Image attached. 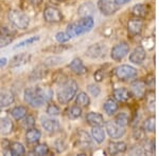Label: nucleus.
<instances>
[{
    "mask_svg": "<svg viewBox=\"0 0 159 156\" xmlns=\"http://www.w3.org/2000/svg\"><path fill=\"white\" fill-rule=\"evenodd\" d=\"M94 78H96L97 81H102L104 79V74L102 71H98L96 74H94Z\"/></svg>",
    "mask_w": 159,
    "mask_h": 156,
    "instance_id": "47",
    "label": "nucleus"
},
{
    "mask_svg": "<svg viewBox=\"0 0 159 156\" xmlns=\"http://www.w3.org/2000/svg\"><path fill=\"white\" fill-rule=\"evenodd\" d=\"M96 7L91 2H84L78 10V14L80 17H92L94 14Z\"/></svg>",
    "mask_w": 159,
    "mask_h": 156,
    "instance_id": "16",
    "label": "nucleus"
},
{
    "mask_svg": "<svg viewBox=\"0 0 159 156\" xmlns=\"http://www.w3.org/2000/svg\"><path fill=\"white\" fill-rule=\"evenodd\" d=\"M129 117L126 113H119L116 116V118H115V122H117L118 124H120V126L124 128L129 124Z\"/></svg>",
    "mask_w": 159,
    "mask_h": 156,
    "instance_id": "33",
    "label": "nucleus"
},
{
    "mask_svg": "<svg viewBox=\"0 0 159 156\" xmlns=\"http://www.w3.org/2000/svg\"><path fill=\"white\" fill-rule=\"evenodd\" d=\"M134 137H135V139L140 140V139H142V138H145V134L141 129H137V130H135V132H134Z\"/></svg>",
    "mask_w": 159,
    "mask_h": 156,
    "instance_id": "45",
    "label": "nucleus"
},
{
    "mask_svg": "<svg viewBox=\"0 0 159 156\" xmlns=\"http://www.w3.org/2000/svg\"><path fill=\"white\" fill-rule=\"evenodd\" d=\"M86 120L90 126H102L104 124V117L102 116L100 113L97 112H90V113L87 114Z\"/></svg>",
    "mask_w": 159,
    "mask_h": 156,
    "instance_id": "21",
    "label": "nucleus"
},
{
    "mask_svg": "<svg viewBox=\"0 0 159 156\" xmlns=\"http://www.w3.org/2000/svg\"><path fill=\"white\" fill-rule=\"evenodd\" d=\"M88 91L93 97H99L100 94H101V89H100V86H97V84H89Z\"/></svg>",
    "mask_w": 159,
    "mask_h": 156,
    "instance_id": "41",
    "label": "nucleus"
},
{
    "mask_svg": "<svg viewBox=\"0 0 159 156\" xmlns=\"http://www.w3.org/2000/svg\"><path fill=\"white\" fill-rule=\"evenodd\" d=\"M30 1L32 2L33 4H35V6H36V4L38 6V4H39L40 2H42V0H30Z\"/></svg>",
    "mask_w": 159,
    "mask_h": 156,
    "instance_id": "50",
    "label": "nucleus"
},
{
    "mask_svg": "<svg viewBox=\"0 0 159 156\" xmlns=\"http://www.w3.org/2000/svg\"><path fill=\"white\" fill-rule=\"evenodd\" d=\"M36 92L38 93V95L40 96V98L45 102L50 101L53 97V92L50 88H42V86H38V88H36Z\"/></svg>",
    "mask_w": 159,
    "mask_h": 156,
    "instance_id": "28",
    "label": "nucleus"
},
{
    "mask_svg": "<svg viewBox=\"0 0 159 156\" xmlns=\"http://www.w3.org/2000/svg\"><path fill=\"white\" fill-rule=\"evenodd\" d=\"M42 126L46 131L49 133H55L60 130V122L53 118H43Z\"/></svg>",
    "mask_w": 159,
    "mask_h": 156,
    "instance_id": "14",
    "label": "nucleus"
},
{
    "mask_svg": "<svg viewBox=\"0 0 159 156\" xmlns=\"http://www.w3.org/2000/svg\"><path fill=\"white\" fill-rule=\"evenodd\" d=\"M112 95H114L115 99H116L117 101L125 102L129 99L130 93H129V91L125 88H118V89H116V90H114V92H112Z\"/></svg>",
    "mask_w": 159,
    "mask_h": 156,
    "instance_id": "23",
    "label": "nucleus"
},
{
    "mask_svg": "<svg viewBox=\"0 0 159 156\" xmlns=\"http://www.w3.org/2000/svg\"><path fill=\"white\" fill-rule=\"evenodd\" d=\"M58 1H60V0H58Z\"/></svg>",
    "mask_w": 159,
    "mask_h": 156,
    "instance_id": "51",
    "label": "nucleus"
},
{
    "mask_svg": "<svg viewBox=\"0 0 159 156\" xmlns=\"http://www.w3.org/2000/svg\"><path fill=\"white\" fill-rule=\"evenodd\" d=\"M115 74L120 80H129L137 76V70L132 65H122L115 69Z\"/></svg>",
    "mask_w": 159,
    "mask_h": 156,
    "instance_id": "4",
    "label": "nucleus"
},
{
    "mask_svg": "<svg viewBox=\"0 0 159 156\" xmlns=\"http://www.w3.org/2000/svg\"><path fill=\"white\" fill-rule=\"evenodd\" d=\"M0 35H1V36H6V37H12L13 32L9 29V27H1V29H0Z\"/></svg>",
    "mask_w": 159,
    "mask_h": 156,
    "instance_id": "44",
    "label": "nucleus"
},
{
    "mask_svg": "<svg viewBox=\"0 0 159 156\" xmlns=\"http://www.w3.org/2000/svg\"><path fill=\"white\" fill-rule=\"evenodd\" d=\"M43 19L49 23H56L63 19L61 12L54 6H48L43 11Z\"/></svg>",
    "mask_w": 159,
    "mask_h": 156,
    "instance_id": "9",
    "label": "nucleus"
},
{
    "mask_svg": "<svg viewBox=\"0 0 159 156\" xmlns=\"http://www.w3.org/2000/svg\"><path fill=\"white\" fill-rule=\"evenodd\" d=\"M93 25L94 21L92 17H81V19L76 22L69 24L66 32L71 38H74L90 32L93 29Z\"/></svg>",
    "mask_w": 159,
    "mask_h": 156,
    "instance_id": "1",
    "label": "nucleus"
},
{
    "mask_svg": "<svg viewBox=\"0 0 159 156\" xmlns=\"http://www.w3.org/2000/svg\"><path fill=\"white\" fill-rule=\"evenodd\" d=\"M98 7L100 12L106 16L115 14L119 9L115 3V0H98Z\"/></svg>",
    "mask_w": 159,
    "mask_h": 156,
    "instance_id": "10",
    "label": "nucleus"
},
{
    "mask_svg": "<svg viewBox=\"0 0 159 156\" xmlns=\"http://www.w3.org/2000/svg\"><path fill=\"white\" fill-rule=\"evenodd\" d=\"M7 63V58H0V69L3 68L4 65H6Z\"/></svg>",
    "mask_w": 159,
    "mask_h": 156,
    "instance_id": "49",
    "label": "nucleus"
},
{
    "mask_svg": "<svg viewBox=\"0 0 159 156\" xmlns=\"http://www.w3.org/2000/svg\"><path fill=\"white\" fill-rule=\"evenodd\" d=\"M24 97H25V101L27 103H29L31 107H33V108H40L45 103V101L38 95L36 89H31V88L25 89Z\"/></svg>",
    "mask_w": 159,
    "mask_h": 156,
    "instance_id": "5",
    "label": "nucleus"
},
{
    "mask_svg": "<svg viewBox=\"0 0 159 156\" xmlns=\"http://www.w3.org/2000/svg\"><path fill=\"white\" fill-rule=\"evenodd\" d=\"M40 137H42V133L39 130L35 129V128H31L28 129L27 134H25V140L29 145H34L39 141Z\"/></svg>",
    "mask_w": 159,
    "mask_h": 156,
    "instance_id": "17",
    "label": "nucleus"
},
{
    "mask_svg": "<svg viewBox=\"0 0 159 156\" xmlns=\"http://www.w3.org/2000/svg\"><path fill=\"white\" fill-rule=\"evenodd\" d=\"M10 22L19 30H25L30 24V18L28 15L18 10H12L9 12Z\"/></svg>",
    "mask_w": 159,
    "mask_h": 156,
    "instance_id": "3",
    "label": "nucleus"
},
{
    "mask_svg": "<svg viewBox=\"0 0 159 156\" xmlns=\"http://www.w3.org/2000/svg\"><path fill=\"white\" fill-rule=\"evenodd\" d=\"M145 57H147V53L143 47H137L130 53L129 55V61L135 65H141L144 61Z\"/></svg>",
    "mask_w": 159,
    "mask_h": 156,
    "instance_id": "13",
    "label": "nucleus"
},
{
    "mask_svg": "<svg viewBox=\"0 0 159 156\" xmlns=\"http://www.w3.org/2000/svg\"><path fill=\"white\" fill-rule=\"evenodd\" d=\"M63 61V58L61 57H57V56H51V57H48L47 59H45L43 61V65H47V66H54V65H57Z\"/></svg>",
    "mask_w": 159,
    "mask_h": 156,
    "instance_id": "35",
    "label": "nucleus"
},
{
    "mask_svg": "<svg viewBox=\"0 0 159 156\" xmlns=\"http://www.w3.org/2000/svg\"><path fill=\"white\" fill-rule=\"evenodd\" d=\"M105 129H106L107 133L111 138L114 139H118V138H121L124 136L125 134V129L124 127L118 124L115 121H107L105 124Z\"/></svg>",
    "mask_w": 159,
    "mask_h": 156,
    "instance_id": "8",
    "label": "nucleus"
},
{
    "mask_svg": "<svg viewBox=\"0 0 159 156\" xmlns=\"http://www.w3.org/2000/svg\"><path fill=\"white\" fill-rule=\"evenodd\" d=\"M31 59V55L27 54V53H22V54H18L15 57H13V59L11 60V68H17V66L24 65L25 63H28Z\"/></svg>",
    "mask_w": 159,
    "mask_h": 156,
    "instance_id": "18",
    "label": "nucleus"
},
{
    "mask_svg": "<svg viewBox=\"0 0 159 156\" xmlns=\"http://www.w3.org/2000/svg\"><path fill=\"white\" fill-rule=\"evenodd\" d=\"M92 138L97 144H102L105 140V131L101 126H94L91 130Z\"/></svg>",
    "mask_w": 159,
    "mask_h": 156,
    "instance_id": "25",
    "label": "nucleus"
},
{
    "mask_svg": "<svg viewBox=\"0 0 159 156\" xmlns=\"http://www.w3.org/2000/svg\"><path fill=\"white\" fill-rule=\"evenodd\" d=\"M55 149L57 152H63V151H65L66 149V145L65 142L63 141V140H57V141L55 142Z\"/></svg>",
    "mask_w": 159,
    "mask_h": 156,
    "instance_id": "43",
    "label": "nucleus"
},
{
    "mask_svg": "<svg viewBox=\"0 0 159 156\" xmlns=\"http://www.w3.org/2000/svg\"><path fill=\"white\" fill-rule=\"evenodd\" d=\"M130 0H115V3H116V6H123V4L125 3H129Z\"/></svg>",
    "mask_w": 159,
    "mask_h": 156,
    "instance_id": "48",
    "label": "nucleus"
},
{
    "mask_svg": "<svg viewBox=\"0 0 159 156\" xmlns=\"http://www.w3.org/2000/svg\"><path fill=\"white\" fill-rule=\"evenodd\" d=\"M127 150V145L125 142L123 141H114L110 142L108 145V152L111 155H117V154H123Z\"/></svg>",
    "mask_w": 159,
    "mask_h": 156,
    "instance_id": "15",
    "label": "nucleus"
},
{
    "mask_svg": "<svg viewBox=\"0 0 159 156\" xmlns=\"http://www.w3.org/2000/svg\"><path fill=\"white\" fill-rule=\"evenodd\" d=\"M38 40H39V36H32V37L28 38V39L24 40V41L19 42L18 44L15 45V47H14V50H16V48H19L27 47V45H31V44H33V43L37 42Z\"/></svg>",
    "mask_w": 159,
    "mask_h": 156,
    "instance_id": "34",
    "label": "nucleus"
},
{
    "mask_svg": "<svg viewBox=\"0 0 159 156\" xmlns=\"http://www.w3.org/2000/svg\"><path fill=\"white\" fill-rule=\"evenodd\" d=\"M34 152L35 154L37 155H47L48 153H49V148H48L47 145L45 144H42V145H37L36 147H35L34 149Z\"/></svg>",
    "mask_w": 159,
    "mask_h": 156,
    "instance_id": "37",
    "label": "nucleus"
},
{
    "mask_svg": "<svg viewBox=\"0 0 159 156\" xmlns=\"http://www.w3.org/2000/svg\"><path fill=\"white\" fill-rule=\"evenodd\" d=\"M129 47L126 42L118 43L117 45H115V47L111 48L110 57L116 61H121L125 56L129 54Z\"/></svg>",
    "mask_w": 159,
    "mask_h": 156,
    "instance_id": "7",
    "label": "nucleus"
},
{
    "mask_svg": "<svg viewBox=\"0 0 159 156\" xmlns=\"http://www.w3.org/2000/svg\"><path fill=\"white\" fill-rule=\"evenodd\" d=\"M132 93L134 94L136 97H142L144 96L145 91H147V86L143 81L141 80H136L132 83Z\"/></svg>",
    "mask_w": 159,
    "mask_h": 156,
    "instance_id": "20",
    "label": "nucleus"
},
{
    "mask_svg": "<svg viewBox=\"0 0 159 156\" xmlns=\"http://www.w3.org/2000/svg\"><path fill=\"white\" fill-rule=\"evenodd\" d=\"M14 102V95L10 91H0V108H6Z\"/></svg>",
    "mask_w": 159,
    "mask_h": 156,
    "instance_id": "24",
    "label": "nucleus"
},
{
    "mask_svg": "<svg viewBox=\"0 0 159 156\" xmlns=\"http://www.w3.org/2000/svg\"><path fill=\"white\" fill-rule=\"evenodd\" d=\"M104 111L106 112L107 115H114L115 113H117V111L119 110V104L116 100L114 99H108V100L105 101L104 106H103Z\"/></svg>",
    "mask_w": 159,
    "mask_h": 156,
    "instance_id": "27",
    "label": "nucleus"
},
{
    "mask_svg": "<svg viewBox=\"0 0 159 156\" xmlns=\"http://www.w3.org/2000/svg\"><path fill=\"white\" fill-rule=\"evenodd\" d=\"M14 129V124H13L12 120L7 117L0 118V133L2 135H9L13 132Z\"/></svg>",
    "mask_w": 159,
    "mask_h": 156,
    "instance_id": "22",
    "label": "nucleus"
},
{
    "mask_svg": "<svg viewBox=\"0 0 159 156\" xmlns=\"http://www.w3.org/2000/svg\"><path fill=\"white\" fill-rule=\"evenodd\" d=\"M78 88V83L73 79H68V80L64 81L56 92V97H57L58 102L61 104H67L75 96Z\"/></svg>",
    "mask_w": 159,
    "mask_h": 156,
    "instance_id": "2",
    "label": "nucleus"
},
{
    "mask_svg": "<svg viewBox=\"0 0 159 156\" xmlns=\"http://www.w3.org/2000/svg\"><path fill=\"white\" fill-rule=\"evenodd\" d=\"M130 152H132V154H134V155H144L145 154V151L142 147H135Z\"/></svg>",
    "mask_w": 159,
    "mask_h": 156,
    "instance_id": "46",
    "label": "nucleus"
},
{
    "mask_svg": "<svg viewBox=\"0 0 159 156\" xmlns=\"http://www.w3.org/2000/svg\"><path fill=\"white\" fill-rule=\"evenodd\" d=\"M143 29V21L141 18L130 19L127 23V31L130 36H138L141 34Z\"/></svg>",
    "mask_w": 159,
    "mask_h": 156,
    "instance_id": "11",
    "label": "nucleus"
},
{
    "mask_svg": "<svg viewBox=\"0 0 159 156\" xmlns=\"http://www.w3.org/2000/svg\"><path fill=\"white\" fill-rule=\"evenodd\" d=\"M148 108L151 112L155 111V97H154V93H150L148 96Z\"/></svg>",
    "mask_w": 159,
    "mask_h": 156,
    "instance_id": "42",
    "label": "nucleus"
},
{
    "mask_svg": "<svg viewBox=\"0 0 159 156\" xmlns=\"http://www.w3.org/2000/svg\"><path fill=\"white\" fill-rule=\"evenodd\" d=\"M107 53V47L103 43H94L86 51V55L91 59H100L105 57Z\"/></svg>",
    "mask_w": 159,
    "mask_h": 156,
    "instance_id": "6",
    "label": "nucleus"
},
{
    "mask_svg": "<svg viewBox=\"0 0 159 156\" xmlns=\"http://www.w3.org/2000/svg\"><path fill=\"white\" fill-rule=\"evenodd\" d=\"M10 152L12 155L14 156H19V155H24L25 153V147L19 142H13L10 145Z\"/></svg>",
    "mask_w": 159,
    "mask_h": 156,
    "instance_id": "30",
    "label": "nucleus"
},
{
    "mask_svg": "<svg viewBox=\"0 0 159 156\" xmlns=\"http://www.w3.org/2000/svg\"><path fill=\"white\" fill-rule=\"evenodd\" d=\"M69 68L72 70V72L78 74V75H83V74H85L87 72L86 66L84 65L83 61L80 59V58H74L70 62V65H69Z\"/></svg>",
    "mask_w": 159,
    "mask_h": 156,
    "instance_id": "19",
    "label": "nucleus"
},
{
    "mask_svg": "<svg viewBox=\"0 0 159 156\" xmlns=\"http://www.w3.org/2000/svg\"><path fill=\"white\" fill-rule=\"evenodd\" d=\"M76 145L81 148H88L92 145V139L90 135L84 130H79L76 132V138H75Z\"/></svg>",
    "mask_w": 159,
    "mask_h": 156,
    "instance_id": "12",
    "label": "nucleus"
},
{
    "mask_svg": "<svg viewBox=\"0 0 159 156\" xmlns=\"http://www.w3.org/2000/svg\"><path fill=\"white\" fill-rule=\"evenodd\" d=\"M75 102H76V104H78V106L88 107L89 103H90V99H89V96L87 95L86 93L81 92V93H79V95L76 96Z\"/></svg>",
    "mask_w": 159,
    "mask_h": 156,
    "instance_id": "31",
    "label": "nucleus"
},
{
    "mask_svg": "<svg viewBox=\"0 0 159 156\" xmlns=\"http://www.w3.org/2000/svg\"><path fill=\"white\" fill-rule=\"evenodd\" d=\"M147 13H148L147 6L142 3L136 4L132 9V14L136 18H144V17L147 16Z\"/></svg>",
    "mask_w": 159,
    "mask_h": 156,
    "instance_id": "26",
    "label": "nucleus"
},
{
    "mask_svg": "<svg viewBox=\"0 0 159 156\" xmlns=\"http://www.w3.org/2000/svg\"><path fill=\"white\" fill-rule=\"evenodd\" d=\"M24 126L27 128V129L34 128V126H35V118L32 116V115H27V116L25 117Z\"/></svg>",
    "mask_w": 159,
    "mask_h": 156,
    "instance_id": "40",
    "label": "nucleus"
},
{
    "mask_svg": "<svg viewBox=\"0 0 159 156\" xmlns=\"http://www.w3.org/2000/svg\"><path fill=\"white\" fill-rule=\"evenodd\" d=\"M28 114V110L25 108V107H15V108L12 109L11 111V115L13 116V118L16 120H21L22 118H25Z\"/></svg>",
    "mask_w": 159,
    "mask_h": 156,
    "instance_id": "29",
    "label": "nucleus"
},
{
    "mask_svg": "<svg viewBox=\"0 0 159 156\" xmlns=\"http://www.w3.org/2000/svg\"><path fill=\"white\" fill-rule=\"evenodd\" d=\"M55 39L57 42L60 43H64L67 42L71 39V37L67 34V32H58L57 34L55 35Z\"/></svg>",
    "mask_w": 159,
    "mask_h": 156,
    "instance_id": "39",
    "label": "nucleus"
},
{
    "mask_svg": "<svg viewBox=\"0 0 159 156\" xmlns=\"http://www.w3.org/2000/svg\"><path fill=\"white\" fill-rule=\"evenodd\" d=\"M67 115L70 119H76L79 117H81L82 115V109L80 106H72L70 109L68 110Z\"/></svg>",
    "mask_w": 159,
    "mask_h": 156,
    "instance_id": "32",
    "label": "nucleus"
},
{
    "mask_svg": "<svg viewBox=\"0 0 159 156\" xmlns=\"http://www.w3.org/2000/svg\"><path fill=\"white\" fill-rule=\"evenodd\" d=\"M47 114L50 115V116H57V115H60L61 113V110L58 108L56 104L54 103H50L49 106L47 107Z\"/></svg>",
    "mask_w": 159,
    "mask_h": 156,
    "instance_id": "38",
    "label": "nucleus"
},
{
    "mask_svg": "<svg viewBox=\"0 0 159 156\" xmlns=\"http://www.w3.org/2000/svg\"><path fill=\"white\" fill-rule=\"evenodd\" d=\"M155 124H156V120H155V117L154 116H151L145 120L144 122V129L147 130L148 132H155Z\"/></svg>",
    "mask_w": 159,
    "mask_h": 156,
    "instance_id": "36",
    "label": "nucleus"
}]
</instances>
